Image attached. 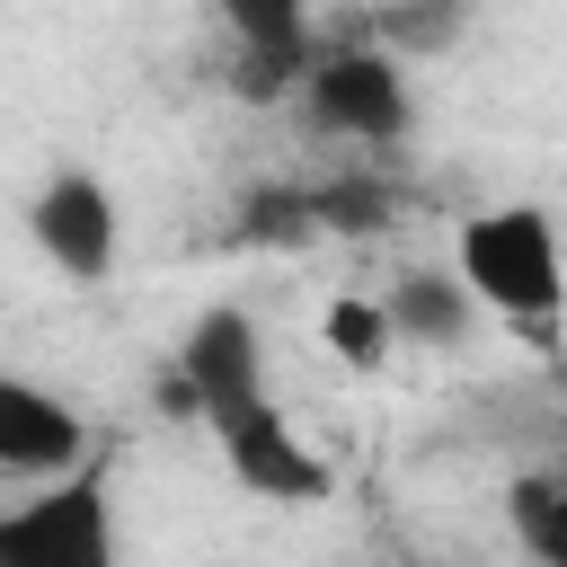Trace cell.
<instances>
[{
  "instance_id": "1",
  "label": "cell",
  "mask_w": 567,
  "mask_h": 567,
  "mask_svg": "<svg viewBox=\"0 0 567 567\" xmlns=\"http://www.w3.org/2000/svg\"><path fill=\"white\" fill-rule=\"evenodd\" d=\"M452 275L505 328H558V310H567V248H558V221L540 204L470 213L452 230Z\"/></svg>"
},
{
  "instance_id": "2",
  "label": "cell",
  "mask_w": 567,
  "mask_h": 567,
  "mask_svg": "<svg viewBox=\"0 0 567 567\" xmlns=\"http://www.w3.org/2000/svg\"><path fill=\"white\" fill-rule=\"evenodd\" d=\"M292 97H301V115H310L328 142H354V151H390V142H408V124H416V97H408L399 53H372V44L310 53V71H301Z\"/></svg>"
},
{
  "instance_id": "3",
  "label": "cell",
  "mask_w": 567,
  "mask_h": 567,
  "mask_svg": "<svg viewBox=\"0 0 567 567\" xmlns=\"http://www.w3.org/2000/svg\"><path fill=\"white\" fill-rule=\"evenodd\" d=\"M106 558H115V505L89 461L0 514V567H106Z\"/></svg>"
},
{
  "instance_id": "4",
  "label": "cell",
  "mask_w": 567,
  "mask_h": 567,
  "mask_svg": "<svg viewBox=\"0 0 567 567\" xmlns=\"http://www.w3.org/2000/svg\"><path fill=\"white\" fill-rule=\"evenodd\" d=\"M27 239H35V257H44L62 284H106V275H115V248H124L115 186H106L97 168H53V177L27 195Z\"/></svg>"
},
{
  "instance_id": "5",
  "label": "cell",
  "mask_w": 567,
  "mask_h": 567,
  "mask_svg": "<svg viewBox=\"0 0 567 567\" xmlns=\"http://www.w3.org/2000/svg\"><path fill=\"white\" fill-rule=\"evenodd\" d=\"M257 390H266V337H257V319L230 310V301L195 310L186 337H177V354H168V408H186L195 425H213L221 408H239Z\"/></svg>"
},
{
  "instance_id": "6",
  "label": "cell",
  "mask_w": 567,
  "mask_h": 567,
  "mask_svg": "<svg viewBox=\"0 0 567 567\" xmlns=\"http://www.w3.org/2000/svg\"><path fill=\"white\" fill-rule=\"evenodd\" d=\"M213 443H221V470L248 487V496H266V505H319L328 496V461L301 443V425L257 390V399H239V408H221L213 416Z\"/></svg>"
},
{
  "instance_id": "7",
  "label": "cell",
  "mask_w": 567,
  "mask_h": 567,
  "mask_svg": "<svg viewBox=\"0 0 567 567\" xmlns=\"http://www.w3.org/2000/svg\"><path fill=\"white\" fill-rule=\"evenodd\" d=\"M89 461V416L27 381V372H0V478H62Z\"/></svg>"
},
{
  "instance_id": "8",
  "label": "cell",
  "mask_w": 567,
  "mask_h": 567,
  "mask_svg": "<svg viewBox=\"0 0 567 567\" xmlns=\"http://www.w3.org/2000/svg\"><path fill=\"white\" fill-rule=\"evenodd\" d=\"M239 62H230V89L239 97H292L301 71H310V0H213Z\"/></svg>"
},
{
  "instance_id": "9",
  "label": "cell",
  "mask_w": 567,
  "mask_h": 567,
  "mask_svg": "<svg viewBox=\"0 0 567 567\" xmlns=\"http://www.w3.org/2000/svg\"><path fill=\"white\" fill-rule=\"evenodd\" d=\"M381 301H390L399 346H434V354H452V346L478 328V301H470V284H461V275H399Z\"/></svg>"
},
{
  "instance_id": "10",
  "label": "cell",
  "mask_w": 567,
  "mask_h": 567,
  "mask_svg": "<svg viewBox=\"0 0 567 567\" xmlns=\"http://www.w3.org/2000/svg\"><path fill=\"white\" fill-rule=\"evenodd\" d=\"M505 523L540 567H567V461H540L505 487Z\"/></svg>"
},
{
  "instance_id": "11",
  "label": "cell",
  "mask_w": 567,
  "mask_h": 567,
  "mask_svg": "<svg viewBox=\"0 0 567 567\" xmlns=\"http://www.w3.org/2000/svg\"><path fill=\"white\" fill-rule=\"evenodd\" d=\"M319 346H328L346 372H381V363H390V346H399V328H390V301L337 292V301L319 310Z\"/></svg>"
},
{
  "instance_id": "12",
  "label": "cell",
  "mask_w": 567,
  "mask_h": 567,
  "mask_svg": "<svg viewBox=\"0 0 567 567\" xmlns=\"http://www.w3.org/2000/svg\"><path fill=\"white\" fill-rule=\"evenodd\" d=\"M319 195H301V186H257L248 195V239H310L319 221Z\"/></svg>"
},
{
  "instance_id": "13",
  "label": "cell",
  "mask_w": 567,
  "mask_h": 567,
  "mask_svg": "<svg viewBox=\"0 0 567 567\" xmlns=\"http://www.w3.org/2000/svg\"><path fill=\"white\" fill-rule=\"evenodd\" d=\"M381 204H390L381 186H354V177H346V186H328V195H319V221H354V230H381V221H390Z\"/></svg>"
}]
</instances>
